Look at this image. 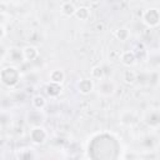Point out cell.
Returning <instances> with one entry per match:
<instances>
[{
    "instance_id": "obj_1",
    "label": "cell",
    "mask_w": 160,
    "mask_h": 160,
    "mask_svg": "<svg viewBox=\"0 0 160 160\" xmlns=\"http://www.w3.org/2000/svg\"><path fill=\"white\" fill-rule=\"evenodd\" d=\"M21 80V72L15 65H6L0 71V81L8 89H14Z\"/></svg>"
},
{
    "instance_id": "obj_2",
    "label": "cell",
    "mask_w": 160,
    "mask_h": 160,
    "mask_svg": "<svg viewBox=\"0 0 160 160\" xmlns=\"http://www.w3.org/2000/svg\"><path fill=\"white\" fill-rule=\"evenodd\" d=\"M141 21L149 29L159 26L160 25V9L159 8H148V9H145L142 15H141Z\"/></svg>"
},
{
    "instance_id": "obj_3",
    "label": "cell",
    "mask_w": 160,
    "mask_h": 160,
    "mask_svg": "<svg viewBox=\"0 0 160 160\" xmlns=\"http://www.w3.org/2000/svg\"><path fill=\"white\" fill-rule=\"evenodd\" d=\"M29 139L34 145H42L49 139V132L44 126H34L29 131Z\"/></svg>"
},
{
    "instance_id": "obj_4",
    "label": "cell",
    "mask_w": 160,
    "mask_h": 160,
    "mask_svg": "<svg viewBox=\"0 0 160 160\" xmlns=\"http://www.w3.org/2000/svg\"><path fill=\"white\" fill-rule=\"evenodd\" d=\"M142 121L151 129L160 128V109H149L142 115Z\"/></svg>"
},
{
    "instance_id": "obj_5",
    "label": "cell",
    "mask_w": 160,
    "mask_h": 160,
    "mask_svg": "<svg viewBox=\"0 0 160 160\" xmlns=\"http://www.w3.org/2000/svg\"><path fill=\"white\" fill-rule=\"evenodd\" d=\"M116 91V85L112 80L110 79H102L99 81L98 84V92L99 95L104 96V98H108V96H111L114 95Z\"/></svg>"
},
{
    "instance_id": "obj_6",
    "label": "cell",
    "mask_w": 160,
    "mask_h": 160,
    "mask_svg": "<svg viewBox=\"0 0 160 160\" xmlns=\"http://www.w3.org/2000/svg\"><path fill=\"white\" fill-rule=\"evenodd\" d=\"M76 88H78V91L81 95H89L94 90L95 84H94V81H92L91 78H84V79H80L79 80Z\"/></svg>"
},
{
    "instance_id": "obj_7",
    "label": "cell",
    "mask_w": 160,
    "mask_h": 160,
    "mask_svg": "<svg viewBox=\"0 0 160 160\" xmlns=\"http://www.w3.org/2000/svg\"><path fill=\"white\" fill-rule=\"evenodd\" d=\"M39 49L35 45H26L22 48V56L25 61H34L39 58Z\"/></svg>"
},
{
    "instance_id": "obj_8",
    "label": "cell",
    "mask_w": 160,
    "mask_h": 160,
    "mask_svg": "<svg viewBox=\"0 0 160 160\" xmlns=\"http://www.w3.org/2000/svg\"><path fill=\"white\" fill-rule=\"evenodd\" d=\"M8 58H9V61L11 62L10 65L24 61L22 49H19V48H15V46L9 48V50H8Z\"/></svg>"
},
{
    "instance_id": "obj_9",
    "label": "cell",
    "mask_w": 160,
    "mask_h": 160,
    "mask_svg": "<svg viewBox=\"0 0 160 160\" xmlns=\"http://www.w3.org/2000/svg\"><path fill=\"white\" fill-rule=\"evenodd\" d=\"M45 92L50 99H58L62 92V86L49 81V84L45 86Z\"/></svg>"
},
{
    "instance_id": "obj_10",
    "label": "cell",
    "mask_w": 160,
    "mask_h": 160,
    "mask_svg": "<svg viewBox=\"0 0 160 160\" xmlns=\"http://www.w3.org/2000/svg\"><path fill=\"white\" fill-rule=\"evenodd\" d=\"M120 61L122 65L125 66H132L135 62H136V56H135V52L132 50H125L120 54Z\"/></svg>"
},
{
    "instance_id": "obj_11",
    "label": "cell",
    "mask_w": 160,
    "mask_h": 160,
    "mask_svg": "<svg viewBox=\"0 0 160 160\" xmlns=\"http://www.w3.org/2000/svg\"><path fill=\"white\" fill-rule=\"evenodd\" d=\"M49 80H50V82L62 85V82L65 80V72H64V70L62 69H54V70H51L50 74H49Z\"/></svg>"
},
{
    "instance_id": "obj_12",
    "label": "cell",
    "mask_w": 160,
    "mask_h": 160,
    "mask_svg": "<svg viewBox=\"0 0 160 160\" xmlns=\"http://www.w3.org/2000/svg\"><path fill=\"white\" fill-rule=\"evenodd\" d=\"M60 11H61V14H62L64 16L71 18V16L75 15L76 6H75V4L71 2V1H64V2H61V5H60Z\"/></svg>"
},
{
    "instance_id": "obj_13",
    "label": "cell",
    "mask_w": 160,
    "mask_h": 160,
    "mask_svg": "<svg viewBox=\"0 0 160 160\" xmlns=\"http://www.w3.org/2000/svg\"><path fill=\"white\" fill-rule=\"evenodd\" d=\"M90 15H91V9L85 6V5H81V6H78L76 8V11H75V18L80 21H86L90 19Z\"/></svg>"
},
{
    "instance_id": "obj_14",
    "label": "cell",
    "mask_w": 160,
    "mask_h": 160,
    "mask_svg": "<svg viewBox=\"0 0 160 160\" xmlns=\"http://www.w3.org/2000/svg\"><path fill=\"white\" fill-rule=\"evenodd\" d=\"M31 106H32L35 110L41 111V110L46 106V100H45V98H44L42 95H40V94L34 95V96L31 98Z\"/></svg>"
},
{
    "instance_id": "obj_15",
    "label": "cell",
    "mask_w": 160,
    "mask_h": 160,
    "mask_svg": "<svg viewBox=\"0 0 160 160\" xmlns=\"http://www.w3.org/2000/svg\"><path fill=\"white\" fill-rule=\"evenodd\" d=\"M131 36V32L128 28H119L116 31H115V38L119 40V41H128Z\"/></svg>"
},
{
    "instance_id": "obj_16",
    "label": "cell",
    "mask_w": 160,
    "mask_h": 160,
    "mask_svg": "<svg viewBox=\"0 0 160 160\" xmlns=\"http://www.w3.org/2000/svg\"><path fill=\"white\" fill-rule=\"evenodd\" d=\"M90 78L94 79V80H102L104 79V70L100 65H95L91 68L90 70Z\"/></svg>"
},
{
    "instance_id": "obj_17",
    "label": "cell",
    "mask_w": 160,
    "mask_h": 160,
    "mask_svg": "<svg viewBox=\"0 0 160 160\" xmlns=\"http://www.w3.org/2000/svg\"><path fill=\"white\" fill-rule=\"evenodd\" d=\"M122 80L126 85H132L136 81V72L134 70H125L122 74Z\"/></svg>"
},
{
    "instance_id": "obj_18",
    "label": "cell",
    "mask_w": 160,
    "mask_h": 160,
    "mask_svg": "<svg viewBox=\"0 0 160 160\" xmlns=\"http://www.w3.org/2000/svg\"><path fill=\"white\" fill-rule=\"evenodd\" d=\"M18 160H35V154L31 149H21L18 152Z\"/></svg>"
},
{
    "instance_id": "obj_19",
    "label": "cell",
    "mask_w": 160,
    "mask_h": 160,
    "mask_svg": "<svg viewBox=\"0 0 160 160\" xmlns=\"http://www.w3.org/2000/svg\"><path fill=\"white\" fill-rule=\"evenodd\" d=\"M134 120H135V116H134V114L131 111H130V114H129V111H124L121 114V116H120V122L122 125H126V126L131 125L134 122Z\"/></svg>"
},
{
    "instance_id": "obj_20",
    "label": "cell",
    "mask_w": 160,
    "mask_h": 160,
    "mask_svg": "<svg viewBox=\"0 0 160 160\" xmlns=\"http://www.w3.org/2000/svg\"><path fill=\"white\" fill-rule=\"evenodd\" d=\"M0 31H1V34H0V39L4 40L5 36H6V26H5V24H1V25H0Z\"/></svg>"
},
{
    "instance_id": "obj_21",
    "label": "cell",
    "mask_w": 160,
    "mask_h": 160,
    "mask_svg": "<svg viewBox=\"0 0 160 160\" xmlns=\"http://www.w3.org/2000/svg\"><path fill=\"white\" fill-rule=\"evenodd\" d=\"M95 29H96L98 31H101V30L104 29V24H102V22H98V24L95 25Z\"/></svg>"
},
{
    "instance_id": "obj_22",
    "label": "cell",
    "mask_w": 160,
    "mask_h": 160,
    "mask_svg": "<svg viewBox=\"0 0 160 160\" xmlns=\"http://www.w3.org/2000/svg\"><path fill=\"white\" fill-rule=\"evenodd\" d=\"M82 160H90V159H88V158H84V159H82Z\"/></svg>"
},
{
    "instance_id": "obj_23",
    "label": "cell",
    "mask_w": 160,
    "mask_h": 160,
    "mask_svg": "<svg viewBox=\"0 0 160 160\" xmlns=\"http://www.w3.org/2000/svg\"><path fill=\"white\" fill-rule=\"evenodd\" d=\"M159 85H160V76H159Z\"/></svg>"
}]
</instances>
